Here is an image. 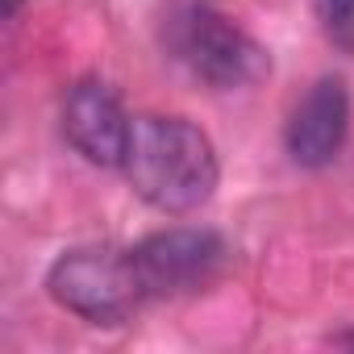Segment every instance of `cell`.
<instances>
[{"label":"cell","mask_w":354,"mask_h":354,"mask_svg":"<svg viewBox=\"0 0 354 354\" xmlns=\"http://www.w3.org/2000/svg\"><path fill=\"white\" fill-rule=\"evenodd\" d=\"M313 5L325 38L342 50H354V0H313Z\"/></svg>","instance_id":"obj_7"},{"label":"cell","mask_w":354,"mask_h":354,"mask_svg":"<svg viewBox=\"0 0 354 354\" xmlns=\"http://www.w3.org/2000/svg\"><path fill=\"white\" fill-rule=\"evenodd\" d=\"M129 263L138 271L146 300H175L209 288L225 271L230 246L217 230H196V225L158 230L138 246H129Z\"/></svg>","instance_id":"obj_4"},{"label":"cell","mask_w":354,"mask_h":354,"mask_svg":"<svg viewBox=\"0 0 354 354\" xmlns=\"http://www.w3.org/2000/svg\"><path fill=\"white\" fill-rule=\"evenodd\" d=\"M121 171L129 188L167 217L205 209L221 180L213 138L188 117H162V113L133 117L129 154Z\"/></svg>","instance_id":"obj_1"},{"label":"cell","mask_w":354,"mask_h":354,"mask_svg":"<svg viewBox=\"0 0 354 354\" xmlns=\"http://www.w3.org/2000/svg\"><path fill=\"white\" fill-rule=\"evenodd\" d=\"M46 292L59 308L88 325H125L146 300L129 250L113 246L63 250L46 271Z\"/></svg>","instance_id":"obj_3"},{"label":"cell","mask_w":354,"mask_h":354,"mask_svg":"<svg viewBox=\"0 0 354 354\" xmlns=\"http://www.w3.org/2000/svg\"><path fill=\"white\" fill-rule=\"evenodd\" d=\"M346 133H350V92L337 75H321L288 117V133H283L288 154L296 167L321 171L337 158Z\"/></svg>","instance_id":"obj_6"},{"label":"cell","mask_w":354,"mask_h":354,"mask_svg":"<svg viewBox=\"0 0 354 354\" xmlns=\"http://www.w3.org/2000/svg\"><path fill=\"white\" fill-rule=\"evenodd\" d=\"M63 133L92 167H125L133 117L125 113L113 84L84 75L63 96Z\"/></svg>","instance_id":"obj_5"},{"label":"cell","mask_w":354,"mask_h":354,"mask_svg":"<svg viewBox=\"0 0 354 354\" xmlns=\"http://www.w3.org/2000/svg\"><path fill=\"white\" fill-rule=\"evenodd\" d=\"M337 342H346V346H354V333H342V337H337Z\"/></svg>","instance_id":"obj_8"},{"label":"cell","mask_w":354,"mask_h":354,"mask_svg":"<svg viewBox=\"0 0 354 354\" xmlns=\"http://www.w3.org/2000/svg\"><path fill=\"white\" fill-rule=\"evenodd\" d=\"M167 42L175 59L217 92L250 88L271 71L267 50L209 0H188L184 9H175L167 21Z\"/></svg>","instance_id":"obj_2"}]
</instances>
